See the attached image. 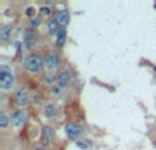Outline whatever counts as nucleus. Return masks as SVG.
Returning <instances> with one entry per match:
<instances>
[{
    "mask_svg": "<svg viewBox=\"0 0 156 150\" xmlns=\"http://www.w3.org/2000/svg\"><path fill=\"white\" fill-rule=\"evenodd\" d=\"M23 68L30 74H36L42 68V59L39 55H30L23 61Z\"/></svg>",
    "mask_w": 156,
    "mask_h": 150,
    "instance_id": "1",
    "label": "nucleus"
},
{
    "mask_svg": "<svg viewBox=\"0 0 156 150\" xmlns=\"http://www.w3.org/2000/svg\"><path fill=\"white\" fill-rule=\"evenodd\" d=\"M14 86V75L10 67L1 66L0 67V87L3 90H10Z\"/></svg>",
    "mask_w": 156,
    "mask_h": 150,
    "instance_id": "2",
    "label": "nucleus"
},
{
    "mask_svg": "<svg viewBox=\"0 0 156 150\" xmlns=\"http://www.w3.org/2000/svg\"><path fill=\"white\" fill-rule=\"evenodd\" d=\"M65 131L68 139L77 140L82 134V127L79 124H77V123H67L65 127Z\"/></svg>",
    "mask_w": 156,
    "mask_h": 150,
    "instance_id": "3",
    "label": "nucleus"
},
{
    "mask_svg": "<svg viewBox=\"0 0 156 150\" xmlns=\"http://www.w3.org/2000/svg\"><path fill=\"white\" fill-rule=\"evenodd\" d=\"M29 101H30V96L25 92V90H22V89L16 90L15 96H14V102H15L16 106L25 108V106L29 105Z\"/></svg>",
    "mask_w": 156,
    "mask_h": 150,
    "instance_id": "4",
    "label": "nucleus"
},
{
    "mask_svg": "<svg viewBox=\"0 0 156 150\" xmlns=\"http://www.w3.org/2000/svg\"><path fill=\"white\" fill-rule=\"evenodd\" d=\"M11 121H13V124L15 126V127L21 128L23 127V126L26 124V121H27V116H26V113L23 111H15L11 113Z\"/></svg>",
    "mask_w": 156,
    "mask_h": 150,
    "instance_id": "5",
    "label": "nucleus"
},
{
    "mask_svg": "<svg viewBox=\"0 0 156 150\" xmlns=\"http://www.w3.org/2000/svg\"><path fill=\"white\" fill-rule=\"evenodd\" d=\"M44 66H45L47 70H56V68L59 67V56L56 52H49L48 56L45 58V60H44Z\"/></svg>",
    "mask_w": 156,
    "mask_h": 150,
    "instance_id": "6",
    "label": "nucleus"
},
{
    "mask_svg": "<svg viewBox=\"0 0 156 150\" xmlns=\"http://www.w3.org/2000/svg\"><path fill=\"white\" fill-rule=\"evenodd\" d=\"M37 44V35L34 33V30H29V32H26L25 34V45L27 49H32L34 45Z\"/></svg>",
    "mask_w": 156,
    "mask_h": 150,
    "instance_id": "7",
    "label": "nucleus"
},
{
    "mask_svg": "<svg viewBox=\"0 0 156 150\" xmlns=\"http://www.w3.org/2000/svg\"><path fill=\"white\" fill-rule=\"evenodd\" d=\"M55 19L60 23V26H67L68 21H70V16H68L67 10H59V11H56Z\"/></svg>",
    "mask_w": 156,
    "mask_h": 150,
    "instance_id": "8",
    "label": "nucleus"
},
{
    "mask_svg": "<svg viewBox=\"0 0 156 150\" xmlns=\"http://www.w3.org/2000/svg\"><path fill=\"white\" fill-rule=\"evenodd\" d=\"M68 82H70V72L66 70H63L62 72L58 75V85L59 87L62 89V87H66L68 85Z\"/></svg>",
    "mask_w": 156,
    "mask_h": 150,
    "instance_id": "9",
    "label": "nucleus"
},
{
    "mask_svg": "<svg viewBox=\"0 0 156 150\" xmlns=\"http://www.w3.org/2000/svg\"><path fill=\"white\" fill-rule=\"evenodd\" d=\"M48 30H49V34L56 37V35L60 33V30H62L60 29V23H59L56 19H51L48 22Z\"/></svg>",
    "mask_w": 156,
    "mask_h": 150,
    "instance_id": "10",
    "label": "nucleus"
},
{
    "mask_svg": "<svg viewBox=\"0 0 156 150\" xmlns=\"http://www.w3.org/2000/svg\"><path fill=\"white\" fill-rule=\"evenodd\" d=\"M52 137H53V130H52V127H49V126H45V127L42 128V134H41L42 145H44V143H48L49 140L52 139Z\"/></svg>",
    "mask_w": 156,
    "mask_h": 150,
    "instance_id": "11",
    "label": "nucleus"
},
{
    "mask_svg": "<svg viewBox=\"0 0 156 150\" xmlns=\"http://www.w3.org/2000/svg\"><path fill=\"white\" fill-rule=\"evenodd\" d=\"M11 33H13V26L11 25L3 26L1 30H0V40H1V41H7V40L11 37Z\"/></svg>",
    "mask_w": 156,
    "mask_h": 150,
    "instance_id": "12",
    "label": "nucleus"
},
{
    "mask_svg": "<svg viewBox=\"0 0 156 150\" xmlns=\"http://www.w3.org/2000/svg\"><path fill=\"white\" fill-rule=\"evenodd\" d=\"M75 145H77L78 149L88 150V149H91V147L93 146V142H92L91 139H81V140H77V142H75Z\"/></svg>",
    "mask_w": 156,
    "mask_h": 150,
    "instance_id": "13",
    "label": "nucleus"
},
{
    "mask_svg": "<svg viewBox=\"0 0 156 150\" xmlns=\"http://www.w3.org/2000/svg\"><path fill=\"white\" fill-rule=\"evenodd\" d=\"M66 40H67V33H66L65 29H62L60 33L56 35V45L58 47H63L66 44Z\"/></svg>",
    "mask_w": 156,
    "mask_h": 150,
    "instance_id": "14",
    "label": "nucleus"
},
{
    "mask_svg": "<svg viewBox=\"0 0 156 150\" xmlns=\"http://www.w3.org/2000/svg\"><path fill=\"white\" fill-rule=\"evenodd\" d=\"M41 19H42V18H41L40 15H36L34 18H32V19H30V22H29V25H27V26H29V29H30V30H32V29L34 30L37 26L41 23Z\"/></svg>",
    "mask_w": 156,
    "mask_h": 150,
    "instance_id": "15",
    "label": "nucleus"
},
{
    "mask_svg": "<svg viewBox=\"0 0 156 150\" xmlns=\"http://www.w3.org/2000/svg\"><path fill=\"white\" fill-rule=\"evenodd\" d=\"M53 115H55V106L52 105V104L45 105V108H44V116L45 117H52Z\"/></svg>",
    "mask_w": 156,
    "mask_h": 150,
    "instance_id": "16",
    "label": "nucleus"
},
{
    "mask_svg": "<svg viewBox=\"0 0 156 150\" xmlns=\"http://www.w3.org/2000/svg\"><path fill=\"white\" fill-rule=\"evenodd\" d=\"M8 123H10V117H8L7 115H4V113H1V115H0V127L7 128Z\"/></svg>",
    "mask_w": 156,
    "mask_h": 150,
    "instance_id": "17",
    "label": "nucleus"
},
{
    "mask_svg": "<svg viewBox=\"0 0 156 150\" xmlns=\"http://www.w3.org/2000/svg\"><path fill=\"white\" fill-rule=\"evenodd\" d=\"M55 81H58V77H55L53 74H47L45 78H44V82L49 83V85H51V83H53Z\"/></svg>",
    "mask_w": 156,
    "mask_h": 150,
    "instance_id": "18",
    "label": "nucleus"
},
{
    "mask_svg": "<svg viewBox=\"0 0 156 150\" xmlns=\"http://www.w3.org/2000/svg\"><path fill=\"white\" fill-rule=\"evenodd\" d=\"M26 15L27 16H30V18H34V14H36V10H34V7H27V8H26Z\"/></svg>",
    "mask_w": 156,
    "mask_h": 150,
    "instance_id": "19",
    "label": "nucleus"
},
{
    "mask_svg": "<svg viewBox=\"0 0 156 150\" xmlns=\"http://www.w3.org/2000/svg\"><path fill=\"white\" fill-rule=\"evenodd\" d=\"M40 11H41V14H44V15H51V14H52V11H51L49 7H41Z\"/></svg>",
    "mask_w": 156,
    "mask_h": 150,
    "instance_id": "20",
    "label": "nucleus"
},
{
    "mask_svg": "<svg viewBox=\"0 0 156 150\" xmlns=\"http://www.w3.org/2000/svg\"><path fill=\"white\" fill-rule=\"evenodd\" d=\"M59 92H60V87H59V86H53V87H52V93L59 94Z\"/></svg>",
    "mask_w": 156,
    "mask_h": 150,
    "instance_id": "21",
    "label": "nucleus"
},
{
    "mask_svg": "<svg viewBox=\"0 0 156 150\" xmlns=\"http://www.w3.org/2000/svg\"><path fill=\"white\" fill-rule=\"evenodd\" d=\"M36 150H45V147H40V146H37Z\"/></svg>",
    "mask_w": 156,
    "mask_h": 150,
    "instance_id": "22",
    "label": "nucleus"
}]
</instances>
